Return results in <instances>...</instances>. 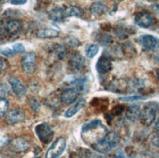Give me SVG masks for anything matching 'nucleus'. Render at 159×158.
<instances>
[{
  "label": "nucleus",
  "instance_id": "1",
  "mask_svg": "<svg viewBox=\"0 0 159 158\" xmlns=\"http://www.w3.org/2000/svg\"><path fill=\"white\" fill-rule=\"evenodd\" d=\"M107 133V129L102 124L100 120H93L83 126L82 139L92 146L101 141Z\"/></svg>",
  "mask_w": 159,
  "mask_h": 158
},
{
  "label": "nucleus",
  "instance_id": "2",
  "mask_svg": "<svg viewBox=\"0 0 159 158\" xmlns=\"http://www.w3.org/2000/svg\"><path fill=\"white\" fill-rule=\"evenodd\" d=\"M120 138L117 133L115 132H108L103 138L98 142L92 145V148L100 153H107L113 147L118 146Z\"/></svg>",
  "mask_w": 159,
  "mask_h": 158
},
{
  "label": "nucleus",
  "instance_id": "3",
  "mask_svg": "<svg viewBox=\"0 0 159 158\" xmlns=\"http://www.w3.org/2000/svg\"><path fill=\"white\" fill-rule=\"evenodd\" d=\"M66 147V141L65 138H58L55 141L46 153V158H58L64 153Z\"/></svg>",
  "mask_w": 159,
  "mask_h": 158
},
{
  "label": "nucleus",
  "instance_id": "4",
  "mask_svg": "<svg viewBox=\"0 0 159 158\" xmlns=\"http://www.w3.org/2000/svg\"><path fill=\"white\" fill-rule=\"evenodd\" d=\"M35 133L39 138V140L43 143H45V145L52 142V139H53L52 128L48 124H46V123H41V124H38L35 127Z\"/></svg>",
  "mask_w": 159,
  "mask_h": 158
},
{
  "label": "nucleus",
  "instance_id": "5",
  "mask_svg": "<svg viewBox=\"0 0 159 158\" xmlns=\"http://www.w3.org/2000/svg\"><path fill=\"white\" fill-rule=\"evenodd\" d=\"M22 67L25 73H33L36 68V54L29 52L25 54L22 58Z\"/></svg>",
  "mask_w": 159,
  "mask_h": 158
},
{
  "label": "nucleus",
  "instance_id": "6",
  "mask_svg": "<svg viewBox=\"0 0 159 158\" xmlns=\"http://www.w3.org/2000/svg\"><path fill=\"white\" fill-rule=\"evenodd\" d=\"M156 117V111L152 106H147L144 107L140 116L141 123L144 126H150L154 122Z\"/></svg>",
  "mask_w": 159,
  "mask_h": 158
},
{
  "label": "nucleus",
  "instance_id": "7",
  "mask_svg": "<svg viewBox=\"0 0 159 158\" xmlns=\"http://www.w3.org/2000/svg\"><path fill=\"white\" fill-rule=\"evenodd\" d=\"M139 40L142 47L147 51H152L159 48V39L152 35H148V34L143 35Z\"/></svg>",
  "mask_w": 159,
  "mask_h": 158
},
{
  "label": "nucleus",
  "instance_id": "8",
  "mask_svg": "<svg viewBox=\"0 0 159 158\" xmlns=\"http://www.w3.org/2000/svg\"><path fill=\"white\" fill-rule=\"evenodd\" d=\"M135 23L143 29H148L153 24V18L147 12H140L136 14Z\"/></svg>",
  "mask_w": 159,
  "mask_h": 158
},
{
  "label": "nucleus",
  "instance_id": "9",
  "mask_svg": "<svg viewBox=\"0 0 159 158\" xmlns=\"http://www.w3.org/2000/svg\"><path fill=\"white\" fill-rule=\"evenodd\" d=\"M25 118V114L23 109L15 108L11 111L6 116V123L8 125H15L18 123L24 121Z\"/></svg>",
  "mask_w": 159,
  "mask_h": 158
},
{
  "label": "nucleus",
  "instance_id": "10",
  "mask_svg": "<svg viewBox=\"0 0 159 158\" xmlns=\"http://www.w3.org/2000/svg\"><path fill=\"white\" fill-rule=\"evenodd\" d=\"M9 83L11 86V89L13 93L16 95V97L19 99L24 98L26 94V89L24 86V84L16 77H10L9 78Z\"/></svg>",
  "mask_w": 159,
  "mask_h": 158
},
{
  "label": "nucleus",
  "instance_id": "11",
  "mask_svg": "<svg viewBox=\"0 0 159 158\" xmlns=\"http://www.w3.org/2000/svg\"><path fill=\"white\" fill-rule=\"evenodd\" d=\"M10 148L12 151L14 152H23V151H25V150L29 148L30 147V143L27 142L26 139L25 138H22V137H20V138H16L14 139L10 142Z\"/></svg>",
  "mask_w": 159,
  "mask_h": 158
},
{
  "label": "nucleus",
  "instance_id": "12",
  "mask_svg": "<svg viewBox=\"0 0 159 158\" xmlns=\"http://www.w3.org/2000/svg\"><path fill=\"white\" fill-rule=\"evenodd\" d=\"M85 60L80 54H73L68 61V67L73 72H78L84 66Z\"/></svg>",
  "mask_w": 159,
  "mask_h": 158
},
{
  "label": "nucleus",
  "instance_id": "13",
  "mask_svg": "<svg viewBox=\"0 0 159 158\" xmlns=\"http://www.w3.org/2000/svg\"><path fill=\"white\" fill-rule=\"evenodd\" d=\"M78 98V90L75 88H68L61 93V101L65 105L73 104L75 101H77Z\"/></svg>",
  "mask_w": 159,
  "mask_h": 158
},
{
  "label": "nucleus",
  "instance_id": "14",
  "mask_svg": "<svg viewBox=\"0 0 159 158\" xmlns=\"http://www.w3.org/2000/svg\"><path fill=\"white\" fill-rule=\"evenodd\" d=\"M97 70H98L99 73L101 74H106L108 71L111 70L112 68V63H111V60L109 58L106 57V56H102L98 61H97Z\"/></svg>",
  "mask_w": 159,
  "mask_h": 158
},
{
  "label": "nucleus",
  "instance_id": "15",
  "mask_svg": "<svg viewBox=\"0 0 159 158\" xmlns=\"http://www.w3.org/2000/svg\"><path fill=\"white\" fill-rule=\"evenodd\" d=\"M85 104H86L85 99H79L77 101H75L73 104H72V106L70 108H67L66 111V112L64 114L65 117H66V118H71L72 116H74L75 114H76L81 108L84 107Z\"/></svg>",
  "mask_w": 159,
  "mask_h": 158
},
{
  "label": "nucleus",
  "instance_id": "16",
  "mask_svg": "<svg viewBox=\"0 0 159 158\" xmlns=\"http://www.w3.org/2000/svg\"><path fill=\"white\" fill-rule=\"evenodd\" d=\"M24 52H25V47L20 43H16L11 47H6L0 50V53L6 57H13L17 54H20Z\"/></svg>",
  "mask_w": 159,
  "mask_h": 158
},
{
  "label": "nucleus",
  "instance_id": "17",
  "mask_svg": "<svg viewBox=\"0 0 159 158\" xmlns=\"http://www.w3.org/2000/svg\"><path fill=\"white\" fill-rule=\"evenodd\" d=\"M22 29V23L19 20H9L5 25V30L10 35L17 34Z\"/></svg>",
  "mask_w": 159,
  "mask_h": 158
},
{
  "label": "nucleus",
  "instance_id": "18",
  "mask_svg": "<svg viewBox=\"0 0 159 158\" xmlns=\"http://www.w3.org/2000/svg\"><path fill=\"white\" fill-rule=\"evenodd\" d=\"M107 11V7L102 1L94 2L91 6H90V13L95 17H100V16L103 15Z\"/></svg>",
  "mask_w": 159,
  "mask_h": 158
},
{
  "label": "nucleus",
  "instance_id": "19",
  "mask_svg": "<svg viewBox=\"0 0 159 158\" xmlns=\"http://www.w3.org/2000/svg\"><path fill=\"white\" fill-rule=\"evenodd\" d=\"M141 112H142V111L139 106H137V105L130 106L126 111V117L130 121L136 122L138 119H140Z\"/></svg>",
  "mask_w": 159,
  "mask_h": 158
},
{
  "label": "nucleus",
  "instance_id": "20",
  "mask_svg": "<svg viewBox=\"0 0 159 158\" xmlns=\"http://www.w3.org/2000/svg\"><path fill=\"white\" fill-rule=\"evenodd\" d=\"M49 17L54 22H63L66 18V10L61 8V7H57L50 11Z\"/></svg>",
  "mask_w": 159,
  "mask_h": 158
},
{
  "label": "nucleus",
  "instance_id": "21",
  "mask_svg": "<svg viewBox=\"0 0 159 158\" xmlns=\"http://www.w3.org/2000/svg\"><path fill=\"white\" fill-rule=\"evenodd\" d=\"M60 35V32L56 29H41L37 31L36 36L41 39H47V38H56Z\"/></svg>",
  "mask_w": 159,
  "mask_h": 158
},
{
  "label": "nucleus",
  "instance_id": "22",
  "mask_svg": "<svg viewBox=\"0 0 159 158\" xmlns=\"http://www.w3.org/2000/svg\"><path fill=\"white\" fill-rule=\"evenodd\" d=\"M83 16V10L78 6H70L66 10V17L81 18Z\"/></svg>",
  "mask_w": 159,
  "mask_h": 158
},
{
  "label": "nucleus",
  "instance_id": "23",
  "mask_svg": "<svg viewBox=\"0 0 159 158\" xmlns=\"http://www.w3.org/2000/svg\"><path fill=\"white\" fill-rule=\"evenodd\" d=\"M53 52L57 56V58L60 60H63L66 55V50L65 46L60 45V44H56L53 46Z\"/></svg>",
  "mask_w": 159,
  "mask_h": 158
},
{
  "label": "nucleus",
  "instance_id": "24",
  "mask_svg": "<svg viewBox=\"0 0 159 158\" xmlns=\"http://www.w3.org/2000/svg\"><path fill=\"white\" fill-rule=\"evenodd\" d=\"M9 111V102L7 99H0V119L7 115Z\"/></svg>",
  "mask_w": 159,
  "mask_h": 158
},
{
  "label": "nucleus",
  "instance_id": "25",
  "mask_svg": "<svg viewBox=\"0 0 159 158\" xmlns=\"http://www.w3.org/2000/svg\"><path fill=\"white\" fill-rule=\"evenodd\" d=\"M98 52H99V45L92 44L87 48L86 55H87L88 58H94L96 55L98 54Z\"/></svg>",
  "mask_w": 159,
  "mask_h": 158
},
{
  "label": "nucleus",
  "instance_id": "26",
  "mask_svg": "<svg viewBox=\"0 0 159 158\" xmlns=\"http://www.w3.org/2000/svg\"><path fill=\"white\" fill-rule=\"evenodd\" d=\"M11 95L10 88L4 83L0 84V99H7Z\"/></svg>",
  "mask_w": 159,
  "mask_h": 158
},
{
  "label": "nucleus",
  "instance_id": "27",
  "mask_svg": "<svg viewBox=\"0 0 159 158\" xmlns=\"http://www.w3.org/2000/svg\"><path fill=\"white\" fill-rule=\"evenodd\" d=\"M29 104L30 106V107L33 109L34 111H39V108H40V105H39V102L35 100V99H30L29 100Z\"/></svg>",
  "mask_w": 159,
  "mask_h": 158
},
{
  "label": "nucleus",
  "instance_id": "28",
  "mask_svg": "<svg viewBox=\"0 0 159 158\" xmlns=\"http://www.w3.org/2000/svg\"><path fill=\"white\" fill-rule=\"evenodd\" d=\"M143 99L142 96H132V97H124L120 98L121 101H138V100H142Z\"/></svg>",
  "mask_w": 159,
  "mask_h": 158
},
{
  "label": "nucleus",
  "instance_id": "29",
  "mask_svg": "<svg viewBox=\"0 0 159 158\" xmlns=\"http://www.w3.org/2000/svg\"><path fill=\"white\" fill-rule=\"evenodd\" d=\"M151 142H152V145L156 147H159V134H156L152 137V139H151Z\"/></svg>",
  "mask_w": 159,
  "mask_h": 158
},
{
  "label": "nucleus",
  "instance_id": "30",
  "mask_svg": "<svg viewBox=\"0 0 159 158\" xmlns=\"http://www.w3.org/2000/svg\"><path fill=\"white\" fill-rule=\"evenodd\" d=\"M8 1L14 5H23L26 3V0H8Z\"/></svg>",
  "mask_w": 159,
  "mask_h": 158
},
{
  "label": "nucleus",
  "instance_id": "31",
  "mask_svg": "<svg viewBox=\"0 0 159 158\" xmlns=\"http://www.w3.org/2000/svg\"><path fill=\"white\" fill-rule=\"evenodd\" d=\"M5 65H6V61H4V59H2L1 57H0V70H4Z\"/></svg>",
  "mask_w": 159,
  "mask_h": 158
},
{
  "label": "nucleus",
  "instance_id": "32",
  "mask_svg": "<svg viewBox=\"0 0 159 158\" xmlns=\"http://www.w3.org/2000/svg\"><path fill=\"white\" fill-rule=\"evenodd\" d=\"M155 129H156V131L159 132V117L157 118V120L155 122Z\"/></svg>",
  "mask_w": 159,
  "mask_h": 158
},
{
  "label": "nucleus",
  "instance_id": "33",
  "mask_svg": "<svg viewBox=\"0 0 159 158\" xmlns=\"http://www.w3.org/2000/svg\"><path fill=\"white\" fill-rule=\"evenodd\" d=\"M157 78H158V80H159V70H158V71H157Z\"/></svg>",
  "mask_w": 159,
  "mask_h": 158
}]
</instances>
